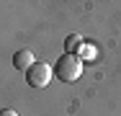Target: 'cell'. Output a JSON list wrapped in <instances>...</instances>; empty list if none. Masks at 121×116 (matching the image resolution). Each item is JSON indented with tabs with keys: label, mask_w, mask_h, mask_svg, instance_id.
Wrapping results in <instances>:
<instances>
[{
	"label": "cell",
	"mask_w": 121,
	"mask_h": 116,
	"mask_svg": "<svg viewBox=\"0 0 121 116\" xmlns=\"http://www.w3.org/2000/svg\"><path fill=\"white\" fill-rule=\"evenodd\" d=\"M77 52H80V54H77L80 59H82V57H85V59H93V57H95V44H82Z\"/></svg>",
	"instance_id": "5"
},
{
	"label": "cell",
	"mask_w": 121,
	"mask_h": 116,
	"mask_svg": "<svg viewBox=\"0 0 121 116\" xmlns=\"http://www.w3.org/2000/svg\"><path fill=\"white\" fill-rule=\"evenodd\" d=\"M54 72H57V77H59L62 83H75V80H80V75H82V59H80L77 54H67V52H65V54L57 59Z\"/></svg>",
	"instance_id": "1"
},
{
	"label": "cell",
	"mask_w": 121,
	"mask_h": 116,
	"mask_svg": "<svg viewBox=\"0 0 121 116\" xmlns=\"http://www.w3.org/2000/svg\"><path fill=\"white\" fill-rule=\"evenodd\" d=\"M36 65V57H34V52L31 49H21V52H16L13 54V67L16 70H28Z\"/></svg>",
	"instance_id": "3"
},
{
	"label": "cell",
	"mask_w": 121,
	"mask_h": 116,
	"mask_svg": "<svg viewBox=\"0 0 121 116\" xmlns=\"http://www.w3.org/2000/svg\"><path fill=\"white\" fill-rule=\"evenodd\" d=\"M0 116H18V114H16L13 108H3V111H0Z\"/></svg>",
	"instance_id": "6"
},
{
	"label": "cell",
	"mask_w": 121,
	"mask_h": 116,
	"mask_svg": "<svg viewBox=\"0 0 121 116\" xmlns=\"http://www.w3.org/2000/svg\"><path fill=\"white\" fill-rule=\"evenodd\" d=\"M52 75H54L52 65H47V62H36L34 67L26 70V83H28L31 88H47L49 83H52Z\"/></svg>",
	"instance_id": "2"
},
{
	"label": "cell",
	"mask_w": 121,
	"mask_h": 116,
	"mask_svg": "<svg viewBox=\"0 0 121 116\" xmlns=\"http://www.w3.org/2000/svg\"><path fill=\"white\" fill-rule=\"evenodd\" d=\"M82 44H85V41H82L80 34H70V36L65 39V49H67V54H77V49H80Z\"/></svg>",
	"instance_id": "4"
}]
</instances>
